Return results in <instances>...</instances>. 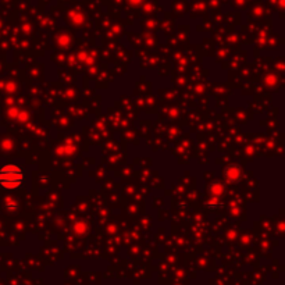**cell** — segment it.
Returning a JSON list of instances; mask_svg holds the SVG:
<instances>
[{
	"instance_id": "obj_1",
	"label": "cell",
	"mask_w": 285,
	"mask_h": 285,
	"mask_svg": "<svg viewBox=\"0 0 285 285\" xmlns=\"http://www.w3.org/2000/svg\"><path fill=\"white\" fill-rule=\"evenodd\" d=\"M25 181V171L18 164H4L0 167V188L14 190L21 188Z\"/></svg>"
}]
</instances>
